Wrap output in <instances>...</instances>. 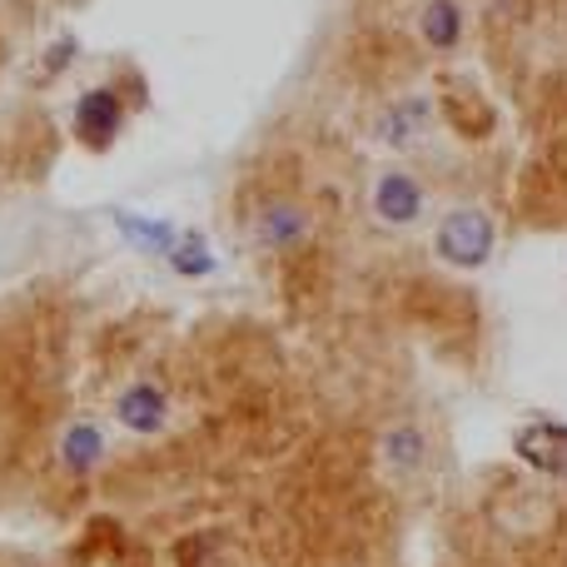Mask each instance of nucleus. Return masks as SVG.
<instances>
[{
    "label": "nucleus",
    "instance_id": "nucleus-1",
    "mask_svg": "<svg viewBox=\"0 0 567 567\" xmlns=\"http://www.w3.org/2000/svg\"><path fill=\"white\" fill-rule=\"evenodd\" d=\"M433 249H439L443 265L453 269H478L488 265L493 255V219L483 209H449L433 235Z\"/></svg>",
    "mask_w": 567,
    "mask_h": 567
},
{
    "label": "nucleus",
    "instance_id": "nucleus-2",
    "mask_svg": "<svg viewBox=\"0 0 567 567\" xmlns=\"http://www.w3.org/2000/svg\"><path fill=\"white\" fill-rule=\"evenodd\" d=\"M120 125H125V105H120V95L110 85L85 90V95L75 100V140L80 145H90V150L115 145Z\"/></svg>",
    "mask_w": 567,
    "mask_h": 567
},
{
    "label": "nucleus",
    "instance_id": "nucleus-3",
    "mask_svg": "<svg viewBox=\"0 0 567 567\" xmlns=\"http://www.w3.org/2000/svg\"><path fill=\"white\" fill-rule=\"evenodd\" d=\"M115 419H120V429H130V433H159L165 429V419H169L165 389H159L155 379H135L115 399Z\"/></svg>",
    "mask_w": 567,
    "mask_h": 567
},
{
    "label": "nucleus",
    "instance_id": "nucleus-4",
    "mask_svg": "<svg viewBox=\"0 0 567 567\" xmlns=\"http://www.w3.org/2000/svg\"><path fill=\"white\" fill-rule=\"evenodd\" d=\"M513 449H518V458L528 463V468H538V473H567V423H558V419L528 423V429L513 439Z\"/></svg>",
    "mask_w": 567,
    "mask_h": 567
},
{
    "label": "nucleus",
    "instance_id": "nucleus-5",
    "mask_svg": "<svg viewBox=\"0 0 567 567\" xmlns=\"http://www.w3.org/2000/svg\"><path fill=\"white\" fill-rule=\"evenodd\" d=\"M423 209V185L413 175H403V169H393V175H379V185H373V215L383 219V225H413Z\"/></svg>",
    "mask_w": 567,
    "mask_h": 567
},
{
    "label": "nucleus",
    "instance_id": "nucleus-6",
    "mask_svg": "<svg viewBox=\"0 0 567 567\" xmlns=\"http://www.w3.org/2000/svg\"><path fill=\"white\" fill-rule=\"evenodd\" d=\"M309 239V209L299 205H269L265 215L255 219V245L259 249H275V255H289Z\"/></svg>",
    "mask_w": 567,
    "mask_h": 567
},
{
    "label": "nucleus",
    "instance_id": "nucleus-7",
    "mask_svg": "<svg viewBox=\"0 0 567 567\" xmlns=\"http://www.w3.org/2000/svg\"><path fill=\"white\" fill-rule=\"evenodd\" d=\"M429 115H433V105L429 100H399V105H389L379 115V125H373V135H379V145H389V150H403V145H413L419 140V130L429 125Z\"/></svg>",
    "mask_w": 567,
    "mask_h": 567
},
{
    "label": "nucleus",
    "instance_id": "nucleus-8",
    "mask_svg": "<svg viewBox=\"0 0 567 567\" xmlns=\"http://www.w3.org/2000/svg\"><path fill=\"white\" fill-rule=\"evenodd\" d=\"M419 35L429 40L433 50H453L463 40V10L458 0H429L419 10Z\"/></svg>",
    "mask_w": 567,
    "mask_h": 567
},
{
    "label": "nucleus",
    "instance_id": "nucleus-9",
    "mask_svg": "<svg viewBox=\"0 0 567 567\" xmlns=\"http://www.w3.org/2000/svg\"><path fill=\"white\" fill-rule=\"evenodd\" d=\"M60 458H65L70 473L100 468V458H105V433H100L95 423H70L65 439H60Z\"/></svg>",
    "mask_w": 567,
    "mask_h": 567
},
{
    "label": "nucleus",
    "instance_id": "nucleus-10",
    "mask_svg": "<svg viewBox=\"0 0 567 567\" xmlns=\"http://www.w3.org/2000/svg\"><path fill=\"white\" fill-rule=\"evenodd\" d=\"M115 225H120V235H125L135 249H145V255H169V245H175V229H169V225H155V219L115 215Z\"/></svg>",
    "mask_w": 567,
    "mask_h": 567
},
{
    "label": "nucleus",
    "instance_id": "nucleus-11",
    "mask_svg": "<svg viewBox=\"0 0 567 567\" xmlns=\"http://www.w3.org/2000/svg\"><path fill=\"white\" fill-rule=\"evenodd\" d=\"M169 265H175L179 275L199 279V275H209V269H215V259H209V249H205V239H199V235H179L175 245H169Z\"/></svg>",
    "mask_w": 567,
    "mask_h": 567
},
{
    "label": "nucleus",
    "instance_id": "nucleus-12",
    "mask_svg": "<svg viewBox=\"0 0 567 567\" xmlns=\"http://www.w3.org/2000/svg\"><path fill=\"white\" fill-rule=\"evenodd\" d=\"M383 453H389L399 468H413V463H423V433L419 429H393L389 439H383Z\"/></svg>",
    "mask_w": 567,
    "mask_h": 567
}]
</instances>
